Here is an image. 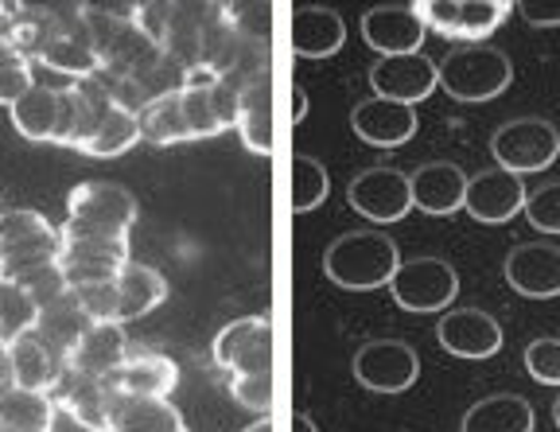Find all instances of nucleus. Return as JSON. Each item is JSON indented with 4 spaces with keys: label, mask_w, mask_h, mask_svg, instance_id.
Listing matches in <instances>:
<instances>
[{
    "label": "nucleus",
    "mask_w": 560,
    "mask_h": 432,
    "mask_svg": "<svg viewBox=\"0 0 560 432\" xmlns=\"http://www.w3.org/2000/svg\"><path fill=\"white\" fill-rule=\"evenodd\" d=\"M12 39V4H0V44Z\"/></svg>",
    "instance_id": "obj_44"
},
{
    "label": "nucleus",
    "mask_w": 560,
    "mask_h": 432,
    "mask_svg": "<svg viewBox=\"0 0 560 432\" xmlns=\"http://www.w3.org/2000/svg\"><path fill=\"white\" fill-rule=\"evenodd\" d=\"M304 114H307V97L304 90H296V97H292V121H304Z\"/></svg>",
    "instance_id": "obj_46"
},
{
    "label": "nucleus",
    "mask_w": 560,
    "mask_h": 432,
    "mask_svg": "<svg viewBox=\"0 0 560 432\" xmlns=\"http://www.w3.org/2000/svg\"><path fill=\"white\" fill-rule=\"evenodd\" d=\"M327 191H331V179H327V168L315 156H292V207L300 214L324 207Z\"/></svg>",
    "instance_id": "obj_34"
},
{
    "label": "nucleus",
    "mask_w": 560,
    "mask_h": 432,
    "mask_svg": "<svg viewBox=\"0 0 560 432\" xmlns=\"http://www.w3.org/2000/svg\"><path fill=\"white\" fill-rule=\"evenodd\" d=\"M230 394L237 406L257 409L261 417H269L272 409V374H245V378H230Z\"/></svg>",
    "instance_id": "obj_41"
},
{
    "label": "nucleus",
    "mask_w": 560,
    "mask_h": 432,
    "mask_svg": "<svg viewBox=\"0 0 560 432\" xmlns=\"http://www.w3.org/2000/svg\"><path fill=\"white\" fill-rule=\"evenodd\" d=\"M354 378L370 394H405L420 378V359L401 339H374L354 354Z\"/></svg>",
    "instance_id": "obj_11"
},
{
    "label": "nucleus",
    "mask_w": 560,
    "mask_h": 432,
    "mask_svg": "<svg viewBox=\"0 0 560 432\" xmlns=\"http://www.w3.org/2000/svg\"><path fill=\"white\" fill-rule=\"evenodd\" d=\"M362 39L374 47L377 55H417L429 27L420 20L417 4H377V9L362 12Z\"/></svg>",
    "instance_id": "obj_17"
},
{
    "label": "nucleus",
    "mask_w": 560,
    "mask_h": 432,
    "mask_svg": "<svg viewBox=\"0 0 560 432\" xmlns=\"http://www.w3.org/2000/svg\"><path fill=\"white\" fill-rule=\"evenodd\" d=\"M514 12L529 27H560V0H517Z\"/></svg>",
    "instance_id": "obj_42"
},
{
    "label": "nucleus",
    "mask_w": 560,
    "mask_h": 432,
    "mask_svg": "<svg viewBox=\"0 0 560 432\" xmlns=\"http://www.w3.org/2000/svg\"><path fill=\"white\" fill-rule=\"evenodd\" d=\"M214 362L230 371V378L272 374V319L242 316L226 324L214 339Z\"/></svg>",
    "instance_id": "obj_10"
},
{
    "label": "nucleus",
    "mask_w": 560,
    "mask_h": 432,
    "mask_svg": "<svg viewBox=\"0 0 560 432\" xmlns=\"http://www.w3.org/2000/svg\"><path fill=\"white\" fill-rule=\"evenodd\" d=\"M9 114H12V125H16L20 137L55 144L59 141V121H62V90L35 82V86L20 97Z\"/></svg>",
    "instance_id": "obj_28"
},
{
    "label": "nucleus",
    "mask_w": 560,
    "mask_h": 432,
    "mask_svg": "<svg viewBox=\"0 0 560 432\" xmlns=\"http://www.w3.org/2000/svg\"><path fill=\"white\" fill-rule=\"evenodd\" d=\"M132 354V343L125 336V324H90L79 347L70 351L67 371L90 374V378H114Z\"/></svg>",
    "instance_id": "obj_21"
},
{
    "label": "nucleus",
    "mask_w": 560,
    "mask_h": 432,
    "mask_svg": "<svg viewBox=\"0 0 560 432\" xmlns=\"http://www.w3.org/2000/svg\"><path fill=\"white\" fill-rule=\"evenodd\" d=\"M354 137L374 149H401L405 141L417 137V109L401 102H385V97H366L350 114Z\"/></svg>",
    "instance_id": "obj_19"
},
{
    "label": "nucleus",
    "mask_w": 560,
    "mask_h": 432,
    "mask_svg": "<svg viewBox=\"0 0 560 432\" xmlns=\"http://www.w3.org/2000/svg\"><path fill=\"white\" fill-rule=\"evenodd\" d=\"M12 386V359H9V343L0 339V389Z\"/></svg>",
    "instance_id": "obj_43"
},
{
    "label": "nucleus",
    "mask_w": 560,
    "mask_h": 432,
    "mask_svg": "<svg viewBox=\"0 0 560 432\" xmlns=\"http://www.w3.org/2000/svg\"><path fill=\"white\" fill-rule=\"evenodd\" d=\"M175 382H179V366L156 351H132L114 374V386L129 397H167Z\"/></svg>",
    "instance_id": "obj_27"
},
{
    "label": "nucleus",
    "mask_w": 560,
    "mask_h": 432,
    "mask_svg": "<svg viewBox=\"0 0 560 432\" xmlns=\"http://www.w3.org/2000/svg\"><path fill=\"white\" fill-rule=\"evenodd\" d=\"M514 79L506 51L490 44H455L444 59L436 62V82L455 102H490Z\"/></svg>",
    "instance_id": "obj_3"
},
{
    "label": "nucleus",
    "mask_w": 560,
    "mask_h": 432,
    "mask_svg": "<svg viewBox=\"0 0 560 432\" xmlns=\"http://www.w3.org/2000/svg\"><path fill=\"white\" fill-rule=\"evenodd\" d=\"M90 324H94V319L82 312L79 296H74V292H62L59 301H51V304L39 308V319H35L32 331L44 339V343L51 347L62 362H70V351L79 347V339L86 336Z\"/></svg>",
    "instance_id": "obj_24"
},
{
    "label": "nucleus",
    "mask_w": 560,
    "mask_h": 432,
    "mask_svg": "<svg viewBox=\"0 0 560 432\" xmlns=\"http://www.w3.org/2000/svg\"><path fill=\"white\" fill-rule=\"evenodd\" d=\"M79 296L82 312L94 324H121V301H117V284H94V289H70Z\"/></svg>",
    "instance_id": "obj_40"
},
{
    "label": "nucleus",
    "mask_w": 560,
    "mask_h": 432,
    "mask_svg": "<svg viewBox=\"0 0 560 432\" xmlns=\"http://www.w3.org/2000/svg\"><path fill=\"white\" fill-rule=\"evenodd\" d=\"M137 125H140V141H149V144L191 141V129H187V121H184V106H179V90L149 97L144 109L137 114Z\"/></svg>",
    "instance_id": "obj_33"
},
{
    "label": "nucleus",
    "mask_w": 560,
    "mask_h": 432,
    "mask_svg": "<svg viewBox=\"0 0 560 432\" xmlns=\"http://www.w3.org/2000/svg\"><path fill=\"white\" fill-rule=\"evenodd\" d=\"M525 219L529 226L541 230V234H560V179L557 184L537 187L529 199H525Z\"/></svg>",
    "instance_id": "obj_39"
},
{
    "label": "nucleus",
    "mask_w": 560,
    "mask_h": 432,
    "mask_svg": "<svg viewBox=\"0 0 560 432\" xmlns=\"http://www.w3.org/2000/svg\"><path fill=\"white\" fill-rule=\"evenodd\" d=\"M32 86H35L32 59H27L12 39H4V44H0V106L12 109Z\"/></svg>",
    "instance_id": "obj_36"
},
{
    "label": "nucleus",
    "mask_w": 560,
    "mask_h": 432,
    "mask_svg": "<svg viewBox=\"0 0 560 432\" xmlns=\"http://www.w3.org/2000/svg\"><path fill=\"white\" fill-rule=\"evenodd\" d=\"M490 156L494 168H506L514 176L545 172L560 156V132L545 117H517L490 137Z\"/></svg>",
    "instance_id": "obj_6"
},
{
    "label": "nucleus",
    "mask_w": 560,
    "mask_h": 432,
    "mask_svg": "<svg viewBox=\"0 0 560 432\" xmlns=\"http://www.w3.org/2000/svg\"><path fill=\"white\" fill-rule=\"evenodd\" d=\"M417 12L429 32L452 44H482L490 32H499L514 4L506 0H420Z\"/></svg>",
    "instance_id": "obj_8"
},
{
    "label": "nucleus",
    "mask_w": 560,
    "mask_h": 432,
    "mask_svg": "<svg viewBox=\"0 0 560 432\" xmlns=\"http://www.w3.org/2000/svg\"><path fill=\"white\" fill-rule=\"evenodd\" d=\"M436 339L447 354L455 359H471V362H482L490 354H499L506 336H502V324L494 316L479 308H452L440 316L436 324Z\"/></svg>",
    "instance_id": "obj_16"
},
{
    "label": "nucleus",
    "mask_w": 560,
    "mask_h": 432,
    "mask_svg": "<svg viewBox=\"0 0 560 432\" xmlns=\"http://www.w3.org/2000/svg\"><path fill=\"white\" fill-rule=\"evenodd\" d=\"M0 432H9V429H0Z\"/></svg>",
    "instance_id": "obj_49"
},
{
    "label": "nucleus",
    "mask_w": 560,
    "mask_h": 432,
    "mask_svg": "<svg viewBox=\"0 0 560 432\" xmlns=\"http://www.w3.org/2000/svg\"><path fill=\"white\" fill-rule=\"evenodd\" d=\"M347 44V24L335 9L300 4L292 12V51L300 59H327Z\"/></svg>",
    "instance_id": "obj_22"
},
{
    "label": "nucleus",
    "mask_w": 560,
    "mask_h": 432,
    "mask_svg": "<svg viewBox=\"0 0 560 432\" xmlns=\"http://www.w3.org/2000/svg\"><path fill=\"white\" fill-rule=\"evenodd\" d=\"M397 265H401L397 242L389 238V234H377V230L342 234L324 254V273L331 277L339 289H350V292L389 289Z\"/></svg>",
    "instance_id": "obj_1"
},
{
    "label": "nucleus",
    "mask_w": 560,
    "mask_h": 432,
    "mask_svg": "<svg viewBox=\"0 0 560 432\" xmlns=\"http://www.w3.org/2000/svg\"><path fill=\"white\" fill-rule=\"evenodd\" d=\"M537 413L522 394H490L464 413L459 432H534Z\"/></svg>",
    "instance_id": "obj_26"
},
{
    "label": "nucleus",
    "mask_w": 560,
    "mask_h": 432,
    "mask_svg": "<svg viewBox=\"0 0 560 432\" xmlns=\"http://www.w3.org/2000/svg\"><path fill=\"white\" fill-rule=\"evenodd\" d=\"M525 371L541 386H560V339L541 336L525 347Z\"/></svg>",
    "instance_id": "obj_38"
},
{
    "label": "nucleus",
    "mask_w": 560,
    "mask_h": 432,
    "mask_svg": "<svg viewBox=\"0 0 560 432\" xmlns=\"http://www.w3.org/2000/svg\"><path fill=\"white\" fill-rule=\"evenodd\" d=\"M179 106H184V121L191 129V141H207L219 132L237 125V86L222 79L214 67H191L179 86Z\"/></svg>",
    "instance_id": "obj_4"
},
{
    "label": "nucleus",
    "mask_w": 560,
    "mask_h": 432,
    "mask_svg": "<svg viewBox=\"0 0 560 432\" xmlns=\"http://www.w3.org/2000/svg\"><path fill=\"white\" fill-rule=\"evenodd\" d=\"M370 86H374V97H385V102H401V106H417L436 82V62L429 55H385L370 67Z\"/></svg>",
    "instance_id": "obj_15"
},
{
    "label": "nucleus",
    "mask_w": 560,
    "mask_h": 432,
    "mask_svg": "<svg viewBox=\"0 0 560 432\" xmlns=\"http://www.w3.org/2000/svg\"><path fill=\"white\" fill-rule=\"evenodd\" d=\"M409 191L417 211L432 214V219H447V214L464 211L467 176L452 160H432V164H420L409 176Z\"/></svg>",
    "instance_id": "obj_20"
},
{
    "label": "nucleus",
    "mask_w": 560,
    "mask_h": 432,
    "mask_svg": "<svg viewBox=\"0 0 560 432\" xmlns=\"http://www.w3.org/2000/svg\"><path fill=\"white\" fill-rule=\"evenodd\" d=\"M292 432H319V424L307 413H292Z\"/></svg>",
    "instance_id": "obj_45"
},
{
    "label": "nucleus",
    "mask_w": 560,
    "mask_h": 432,
    "mask_svg": "<svg viewBox=\"0 0 560 432\" xmlns=\"http://www.w3.org/2000/svg\"><path fill=\"white\" fill-rule=\"evenodd\" d=\"M0 429L51 432L55 429V397L39 394V389H24V386L0 389Z\"/></svg>",
    "instance_id": "obj_31"
},
{
    "label": "nucleus",
    "mask_w": 560,
    "mask_h": 432,
    "mask_svg": "<svg viewBox=\"0 0 560 432\" xmlns=\"http://www.w3.org/2000/svg\"><path fill=\"white\" fill-rule=\"evenodd\" d=\"M237 137L254 156L272 152V90L269 79H254L237 86Z\"/></svg>",
    "instance_id": "obj_25"
},
{
    "label": "nucleus",
    "mask_w": 560,
    "mask_h": 432,
    "mask_svg": "<svg viewBox=\"0 0 560 432\" xmlns=\"http://www.w3.org/2000/svg\"><path fill=\"white\" fill-rule=\"evenodd\" d=\"M140 141V125H137V114L125 106H117V102H109L102 114V121L94 125V132H90V141L82 144V156H94V160H114L121 156V152H129L132 144Z\"/></svg>",
    "instance_id": "obj_32"
},
{
    "label": "nucleus",
    "mask_w": 560,
    "mask_h": 432,
    "mask_svg": "<svg viewBox=\"0 0 560 432\" xmlns=\"http://www.w3.org/2000/svg\"><path fill=\"white\" fill-rule=\"evenodd\" d=\"M55 409L70 413L82 429L90 432H109V421H114V409L121 401V389L114 386V378H90V374H74L67 371L59 378V386L51 389Z\"/></svg>",
    "instance_id": "obj_12"
},
{
    "label": "nucleus",
    "mask_w": 560,
    "mask_h": 432,
    "mask_svg": "<svg viewBox=\"0 0 560 432\" xmlns=\"http://www.w3.org/2000/svg\"><path fill=\"white\" fill-rule=\"evenodd\" d=\"M510 289L529 301H552L560 296V246L549 242H525L506 254L502 265Z\"/></svg>",
    "instance_id": "obj_18"
},
{
    "label": "nucleus",
    "mask_w": 560,
    "mask_h": 432,
    "mask_svg": "<svg viewBox=\"0 0 560 432\" xmlns=\"http://www.w3.org/2000/svg\"><path fill=\"white\" fill-rule=\"evenodd\" d=\"M35 319H39V304L20 284L0 281V339L12 343V339L27 336L35 327Z\"/></svg>",
    "instance_id": "obj_35"
},
{
    "label": "nucleus",
    "mask_w": 560,
    "mask_h": 432,
    "mask_svg": "<svg viewBox=\"0 0 560 432\" xmlns=\"http://www.w3.org/2000/svg\"><path fill=\"white\" fill-rule=\"evenodd\" d=\"M129 238H94V234H62V277L67 289H94V284H117L121 269L129 265Z\"/></svg>",
    "instance_id": "obj_9"
},
{
    "label": "nucleus",
    "mask_w": 560,
    "mask_h": 432,
    "mask_svg": "<svg viewBox=\"0 0 560 432\" xmlns=\"http://www.w3.org/2000/svg\"><path fill=\"white\" fill-rule=\"evenodd\" d=\"M394 304L412 316H429V312L452 308L455 292H459V277L444 257H409V261L397 265L394 281Z\"/></svg>",
    "instance_id": "obj_7"
},
{
    "label": "nucleus",
    "mask_w": 560,
    "mask_h": 432,
    "mask_svg": "<svg viewBox=\"0 0 560 432\" xmlns=\"http://www.w3.org/2000/svg\"><path fill=\"white\" fill-rule=\"evenodd\" d=\"M350 207L370 222H401L412 211L409 176L397 168H366L347 187Z\"/></svg>",
    "instance_id": "obj_13"
},
{
    "label": "nucleus",
    "mask_w": 560,
    "mask_h": 432,
    "mask_svg": "<svg viewBox=\"0 0 560 432\" xmlns=\"http://www.w3.org/2000/svg\"><path fill=\"white\" fill-rule=\"evenodd\" d=\"M0 281H12L32 296L39 308L51 301H59L67 289V277H62V265L59 261H47V265H35V269H24V273H12V277H0Z\"/></svg>",
    "instance_id": "obj_37"
},
{
    "label": "nucleus",
    "mask_w": 560,
    "mask_h": 432,
    "mask_svg": "<svg viewBox=\"0 0 560 432\" xmlns=\"http://www.w3.org/2000/svg\"><path fill=\"white\" fill-rule=\"evenodd\" d=\"M552 424H557V429H560V397H557V401H552Z\"/></svg>",
    "instance_id": "obj_48"
},
{
    "label": "nucleus",
    "mask_w": 560,
    "mask_h": 432,
    "mask_svg": "<svg viewBox=\"0 0 560 432\" xmlns=\"http://www.w3.org/2000/svg\"><path fill=\"white\" fill-rule=\"evenodd\" d=\"M9 359H12V386L39 389V394H51L62 374H67V362H62L44 339L35 336V331L12 339Z\"/></svg>",
    "instance_id": "obj_23"
},
{
    "label": "nucleus",
    "mask_w": 560,
    "mask_h": 432,
    "mask_svg": "<svg viewBox=\"0 0 560 432\" xmlns=\"http://www.w3.org/2000/svg\"><path fill=\"white\" fill-rule=\"evenodd\" d=\"M62 234L32 207L0 211V277L24 273L35 265L59 261Z\"/></svg>",
    "instance_id": "obj_5"
},
{
    "label": "nucleus",
    "mask_w": 560,
    "mask_h": 432,
    "mask_svg": "<svg viewBox=\"0 0 560 432\" xmlns=\"http://www.w3.org/2000/svg\"><path fill=\"white\" fill-rule=\"evenodd\" d=\"M117 301H121V324L149 316L152 308H160L167 301L164 273L144 261H129L121 269V277H117Z\"/></svg>",
    "instance_id": "obj_30"
},
{
    "label": "nucleus",
    "mask_w": 560,
    "mask_h": 432,
    "mask_svg": "<svg viewBox=\"0 0 560 432\" xmlns=\"http://www.w3.org/2000/svg\"><path fill=\"white\" fill-rule=\"evenodd\" d=\"M137 222V195L114 179H86L70 191L67 219L59 234H94V238H129Z\"/></svg>",
    "instance_id": "obj_2"
},
{
    "label": "nucleus",
    "mask_w": 560,
    "mask_h": 432,
    "mask_svg": "<svg viewBox=\"0 0 560 432\" xmlns=\"http://www.w3.org/2000/svg\"><path fill=\"white\" fill-rule=\"evenodd\" d=\"M525 179L514 176L506 168H487V172H475L467 179V195H464V211L471 214L475 222H487V226H502L510 222L514 214L525 211Z\"/></svg>",
    "instance_id": "obj_14"
},
{
    "label": "nucleus",
    "mask_w": 560,
    "mask_h": 432,
    "mask_svg": "<svg viewBox=\"0 0 560 432\" xmlns=\"http://www.w3.org/2000/svg\"><path fill=\"white\" fill-rule=\"evenodd\" d=\"M242 432H272V421H269V417H257V421H254V424H245Z\"/></svg>",
    "instance_id": "obj_47"
},
{
    "label": "nucleus",
    "mask_w": 560,
    "mask_h": 432,
    "mask_svg": "<svg viewBox=\"0 0 560 432\" xmlns=\"http://www.w3.org/2000/svg\"><path fill=\"white\" fill-rule=\"evenodd\" d=\"M109 432H187V421L167 397H129L114 409Z\"/></svg>",
    "instance_id": "obj_29"
}]
</instances>
